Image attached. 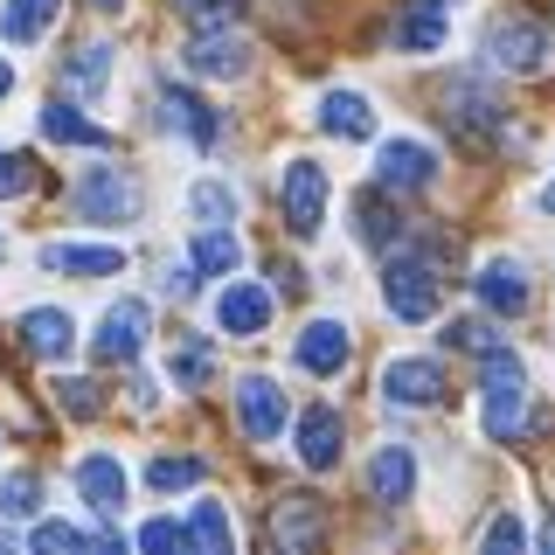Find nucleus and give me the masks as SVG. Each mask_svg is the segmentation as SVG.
<instances>
[{
    "mask_svg": "<svg viewBox=\"0 0 555 555\" xmlns=\"http://www.w3.org/2000/svg\"><path fill=\"white\" fill-rule=\"evenodd\" d=\"M479 424L493 444H514L520 424H528V361L507 354V347H486L479 361Z\"/></svg>",
    "mask_w": 555,
    "mask_h": 555,
    "instance_id": "obj_1",
    "label": "nucleus"
},
{
    "mask_svg": "<svg viewBox=\"0 0 555 555\" xmlns=\"http://www.w3.org/2000/svg\"><path fill=\"white\" fill-rule=\"evenodd\" d=\"M382 299L403 326H424L438 320L444 306V278L430 271V257H410V250H389V264H382Z\"/></svg>",
    "mask_w": 555,
    "mask_h": 555,
    "instance_id": "obj_2",
    "label": "nucleus"
},
{
    "mask_svg": "<svg viewBox=\"0 0 555 555\" xmlns=\"http://www.w3.org/2000/svg\"><path fill=\"white\" fill-rule=\"evenodd\" d=\"M278 202H285V230L312 243L326 230V202H334V181H326V167L320 160H285V181H278Z\"/></svg>",
    "mask_w": 555,
    "mask_h": 555,
    "instance_id": "obj_3",
    "label": "nucleus"
},
{
    "mask_svg": "<svg viewBox=\"0 0 555 555\" xmlns=\"http://www.w3.org/2000/svg\"><path fill=\"white\" fill-rule=\"evenodd\" d=\"M69 202H77L83 222H132L146 195H139V181H132L126 167H91V173L77 181V195H69Z\"/></svg>",
    "mask_w": 555,
    "mask_h": 555,
    "instance_id": "obj_4",
    "label": "nucleus"
},
{
    "mask_svg": "<svg viewBox=\"0 0 555 555\" xmlns=\"http://www.w3.org/2000/svg\"><path fill=\"white\" fill-rule=\"evenodd\" d=\"M375 181L389 188V195H424V188L438 181V153H430L424 139H382L375 146Z\"/></svg>",
    "mask_w": 555,
    "mask_h": 555,
    "instance_id": "obj_5",
    "label": "nucleus"
},
{
    "mask_svg": "<svg viewBox=\"0 0 555 555\" xmlns=\"http://www.w3.org/2000/svg\"><path fill=\"white\" fill-rule=\"evenodd\" d=\"M250 56H257V49L243 42V35H230V28H202L195 42L181 49V63L195 69V77H208V83H236V77H250Z\"/></svg>",
    "mask_w": 555,
    "mask_h": 555,
    "instance_id": "obj_6",
    "label": "nucleus"
},
{
    "mask_svg": "<svg viewBox=\"0 0 555 555\" xmlns=\"http://www.w3.org/2000/svg\"><path fill=\"white\" fill-rule=\"evenodd\" d=\"M486 63H493V69H514V77L542 69V63H548V35H542V22H520V14L493 22V28H486Z\"/></svg>",
    "mask_w": 555,
    "mask_h": 555,
    "instance_id": "obj_7",
    "label": "nucleus"
},
{
    "mask_svg": "<svg viewBox=\"0 0 555 555\" xmlns=\"http://www.w3.org/2000/svg\"><path fill=\"white\" fill-rule=\"evenodd\" d=\"M473 299H479L486 312H500V320H520V312L534 306L528 264H520V257H486L479 278H473Z\"/></svg>",
    "mask_w": 555,
    "mask_h": 555,
    "instance_id": "obj_8",
    "label": "nucleus"
},
{
    "mask_svg": "<svg viewBox=\"0 0 555 555\" xmlns=\"http://www.w3.org/2000/svg\"><path fill=\"white\" fill-rule=\"evenodd\" d=\"M236 424L250 444H271L278 430H285V389H278L271 375H243L236 382Z\"/></svg>",
    "mask_w": 555,
    "mask_h": 555,
    "instance_id": "obj_9",
    "label": "nucleus"
},
{
    "mask_svg": "<svg viewBox=\"0 0 555 555\" xmlns=\"http://www.w3.org/2000/svg\"><path fill=\"white\" fill-rule=\"evenodd\" d=\"M216 326H222L230 340H257V334L271 326V292L250 285V278L222 285V292H216Z\"/></svg>",
    "mask_w": 555,
    "mask_h": 555,
    "instance_id": "obj_10",
    "label": "nucleus"
},
{
    "mask_svg": "<svg viewBox=\"0 0 555 555\" xmlns=\"http://www.w3.org/2000/svg\"><path fill=\"white\" fill-rule=\"evenodd\" d=\"M139 347H146V306H139V299H118V306L98 320L91 354H98V361H118V369H126V361H139Z\"/></svg>",
    "mask_w": 555,
    "mask_h": 555,
    "instance_id": "obj_11",
    "label": "nucleus"
},
{
    "mask_svg": "<svg viewBox=\"0 0 555 555\" xmlns=\"http://www.w3.org/2000/svg\"><path fill=\"white\" fill-rule=\"evenodd\" d=\"M382 396L403 403V410H430L444 396V369H438V361H424V354H403V361L382 369Z\"/></svg>",
    "mask_w": 555,
    "mask_h": 555,
    "instance_id": "obj_12",
    "label": "nucleus"
},
{
    "mask_svg": "<svg viewBox=\"0 0 555 555\" xmlns=\"http://www.w3.org/2000/svg\"><path fill=\"white\" fill-rule=\"evenodd\" d=\"M340 444H347L340 410L334 403H312L299 416V465H306V473H334V465H340Z\"/></svg>",
    "mask_w": 555,
    "mask_h": 555,
    "instance_id": "obj_13",
    "label": "nucleus"
},
{
    "mask_svg": "<svg viewBox=\"0 0 555 555\" xmlns=\"http://www.w3.org/2000/svg\"><path fill=\"white\" fill-rule=\"evenodd\" d=\"M347 354H354V340H347L340 320H306V334L292 340V361H299L306 375H340Z\"/></svg>",
    "mask_w": 555,
    "mask_h": 555,
    "instance_id": "obj_14",
    "label": "nucleus"
},
{
    "mask_svg": "<svg viewBox=\"0 0 555 555\" xmlns=\"http://www.w3.org/2000/svg\"><path fill=\"white\" fill-rule=\"evenodd\" d=\"M42 271H63V278H118V271H126V250H118V243H42Z\"/></svg>",
    "mask_w": 555,
    "mask_h": 555,
    "instance_id": "obj_15",
    "label": "nucleus"
},
{
    "mask_svg": "<svg viewBox=\"0 0 555 555\" xmlns=\"http://www.w3.org/2000/svg\"><path fill=\"white\" fill-rule=\"evenodd\" d=\"M369 500H382V507L416 500V451L410 444H382L369 459Z\"/></svg>",
    "mask_w": 555,
    "mask_h": 555,
    "instance_id": "obj_16",
    "label": "nucleus"
},
{
    "mask_svg": "<svg viewBox=\"0 0 555 555\" xmlns=\"http://www.w3.org/2000/svg\"><path fill=\"white\" fill-rule=\"evenodd\" d=\"M77 493H83V507L112 520L118 507H126V465L112 459V451H91V459H77Z\"/></svg>",
    "mask_w": 555,
    "mask_h": 555,
    "instance_id": "obj_17",
    "label": "nucleus"
},
{
    "mask_svg": "<svg viewBox=\"0 0 555 555\" xmlns=\"http://www.w3.org/2000/svg\"><path fill=\"white\" fill-rule=\"evenodd\" d=\"M444 42H451V14H444V0H410L403 22H396V49H403V56H438Z\"/></svg>",
    "mask_w": 555,
    "mask_h": 555,
    "instance_id": "obj_18",
    "label": "nucleus"
},
{
    "mask_svg": "<svg viewBox=\"0 0 555 555\" xmlns=\"http://www.w3.org/2000/svg\"><path fill=\"white\" fill-rule=\"evenodd\" d=\"M22 347L35 361H69V347H77V320L56 312V306H35V312H22Z\"/></svg>",
    "mask_w": 555,
    "mask_h": 555,
    "instance_id": "obj_19",
    "label": "nucleus"
},
{
    "mask_svg": "<svg viewBox=\"0 0 555 555\" xmlns=\"http://www.w3.org/2000/svg\"><path fill=\"white\" fill-rule=\"evenodd\" d=\"M160 126H167V132H181V139H195L202 153L222 139V118L208 112L202 98H188V91H160Z\"/></svg>",
    "mask_w": 555,
    "mask_h": 555,
    "instance_id": "obj_20",
    "label": "nucleus"
},
{
    "mask_svg": "<svg viewBox=\"0 0 555 555\" xmlns=\"http://www.w3.org/2000/svg\"><path fill=\"white\" fill-rule=\"evenodd\" d=\"M320 132L334 139H375V104L361 91H326L320 98Z\"/></svg>",
    "mask_w": 555,
    "mask_h": 555,
    "instance_id": "obj_21",
    "label": "nucleus"
},
{
    "mask_svg": "<svg viewBox=\"0 0 555 555\" xmlns=\"http://www.w3.org/2000/svg\"><path fill=\"white\" fill-rule=\"evenodd\" d=\"M188 264H195L202 278H230L243 264V243L230 236V222H202L195 243H188Z\"/></svg>",
    "mask_w": 555,
    "mask_h": 555,
    "instance_id": "obj_22",
    "label": "nucleus"
},
{
    "mask_svg": "<svg viewBox=\"0 0 555 555\" xmlns=\"http://www.w3.org/2000/svg\"><path fill=\"white\" fill-rule=\"evenodd\" d=\"M42 139H56V146H83V153H104L112 146V132L104 126H91V118L77 112V104H42Z\"/></svg>",
    "mask_w": 555,
    "mask_h": 555,
    "instance_id": "obj_23",
    "label": "nucleus"
},
{
    "mask_svg": "<svg viewBox=\"0 0 555 555\" xmlns=\"http://www.w3.org/2000/svg\"><path fill=\"white\" fill-rule=\"evenodd\" d=\"M56 14H63V0H8L0 8V35L8 42H42L56 28Z\"/></svg>",
    "mask_w": 555,
    "mask_h": 555,
    "instance_id": "obj_24",
    "label": "nucleus"
},
{
    "mask_svg": "<svg viewBox=\"0 0 555 555\" xmlns=\"http://www.w3.org/2000/svg\"><path fill=\"white\" fill-rule=\"evenodd\" d=\"M188 548H208V555L236 548V528H230V507H222V500H195V514H188Z\"/></svg>",
    "mask_w": 555,
    "mask_h": 555,
    "instance_id": "obj_25",
    "label": "nucleus"
},
{
    "mask_svg": "<svg viewBox=\"0 0 555 555\" xmlns=\"http://www.w3.org/2000/svg\"><path fill=\"white\" fill-rule=\"evenodd\" d=\"M63 83H69L77 98H98L104 83H112V49H104V42H83L77 56L63 63Z\"/></svg>",
    "mask_w": 555,
    "mask_h": 555,
    "instance_id": "obj_26",
    "label": "nucleus"
},
{
    "mask_svg": "<svg viewBox=\"0 0 555 555\" xmlns=\"http://www.w3.org/2000/svg\"><path fill=\"white\" fill-rule=\"evenodd\" d=\"M354 236L369 243V250H396V243H403V216H396L389 202H375V195H369V202L354 208Z\"/></svg>",
    "mask_w": 555,
    "mask_h": 555,
    "instance_id": "obj_27",
    "label": "nucleus"
},
{
    "mask_svg": "<svg viewBox=\"0 0 555 555\" xmlns=\"http://www.w3.org/2000/svg\"><path fill=\"white\" fill-rule=\"evenodd\" d=\"M271 528H278V542H285V548H312V542H320V500H299V493H292L285 507H278Z\"/></svg>",
    "mask_w": 555,
    "mask_h": 555,
    "instance_id": "obj_28",
    "label": "nucleus"
},
{
    "mask_svg": "<svg viewBox=\"0 0 555 555\" xmlns=\"http://www.w3.org/2000/svg\"><path fill=\"white\" fill-rule=\"evenodd\" d=\"M451 104H459L451 118H459L465 132H493L500 126V98H486L479 83H451Z\"/></svg>",
    "mask_w": 555,
    "mask_h": 555,
    "instance_id": "obj_29",
    "label": "nucleus"
},
{
    "mask_svg": "<svg viewBox=\"0 0 555 555\" xmlns=\"http://www.w3.org/2000/svg\"><path fill=\"white\" fill-rule=\"evenodd\" d=\"M188 216H195V222H230V216H236V188H230V181H208V173H202V181L188 188Z\"/></svg>",
    "mask_w": 555,
    "mask_h": 555,
    "instance_id": "obj_30",
    "label": "nucleus"
},
{
    "mask_svg": "<svg viewBox=\"0 0 555 555\" xmlns=\"http://www.w3.org/2000/svg\"><path fill=\"white\" fill-rule=\"evenodd\" d=\"M28 548H42V555H56V548H112V534H83V528H69V520H35Z\"/></svg>",
    "mask_w": 555,
    "mask_h": 555,
    "instance_id": "obj_31",
    "label": "nucleus"
},
{
    "mask_svg": "<svg viewBox=\"0 0 555 555\" xmlns=\"http://www.w3.org/2000/svg\"><path fill=\"white\" fill-rule=\"evenodd\" d=\"M146 486H153V493H188V486H202V459H188V451L153 459L146 465Z\"/></svg>",
    "mask_w": 555,
    "mask_h": 555,
    "instance_id": "obj_32",
    "label": "nucleus"
},
{
    "mask_svg": "<svg viewBox=\"0 0 555 555\" xmlns=\"http://www.w3.org/2000/svg\"><path fill=\"white\" fill-rule=\"evenodd\" d=\"M167 375L181 382V389H202V382L216 375V354H208L202 340H181V347H173V361H167Z\"/></svg>",
    "mask_w": 555,
    "mask_h": 555,
    "instance_id": "obj_33",
    "label": "nucleus"
},
{
    "mask_svg": "<svg viewBox=\"0 0 555 555\" xmlns=\"http://www.w3.org/2000/svg\"><path fill=\"white\" fill-rule=\"evenodd\" d=\"M35 507H42V479H35V473H8V479H0V514H8V520H28Z\"/></svg>",
    "mask_w": 555,
    "mask_h": 555,
    "instance_id": "obj_34",
    "label": "nucleus"
},
{
    "mask_svg": "<svg viewBox=\"0 0 555 555\" xmlns=\"http://www.w3.org/2000/svg\"><path fill=\"white\" fill-rule=\"evenodd\" d=\"M173 8H181V22H195V28H230L243 14V0H173Z\"/></svg>",
    "mask_w": 555,
    "mask_h": 555,
    "instance_id": "obj_35",
    "label": "nucleus"
},
{
    "mask_svg": "<svg viewBox=\"0 0 555 555\" xmlns=\"http://www.w3.org/2000/svg\"><path fill=\"white\" fill-rule=\"evenodd\" d=\"M444 347L486 354V347H500V334H493V320H451V326H444Z\"/></svg>",
    "mask_w": 555,
    "mask_h": 555,
    "instance_id": "obj_36",
    "label": "nucleus"
},
{
    "mask_svg": "<svg viewBox=\"0 0 555 555\" xmlns=\"http://www.w3.org/2000/svg\"><path fill=\"white\" fill-rule=\"evenodd\" d=\"M139 548L160 555V548H188V520H146L139 528Z\"/></svg>",
    "mask_w": 555,
    "mask_h": 555,
    "instance_id": "obj_37",
    "label": "nucleus"
},
{
    "mask_svg": "<svg viewBox=\"0 0 555 555\" xmlns=\"http://www.w3.org/2000/svg\"><path fill=\"white\" fill-rule=\"evenodd\" d=\"M56 403H63L69 416H98V382H77V375H63V382H56Z\"/></svg>",
    "mask_w": 555,
    "mask_h": 555,
    "instance_id": "obj_38",
    "label": "nucleus"
},
{
    "mask_svg": "<svg viewBox=\"0 0 555 555\" xmlns=\"http://www.w3.org/2000/svg\"><path fill=\"white\" fill-rule=\"evenodd\" d=\"M479 542H486V548H528V528H520L514 514H500V520H486Z\"/></svg>",
    "mask_w": 555,
    "mask_h": 555,
    "instance_id": "obj_39",
    "label": "nucleus"
},
{
    "mask_svg": "<svg viewBox=\"0 0 555 555\" xmlns=\"http://www.w3.org/2000/svg\"><path fill=\"white\" fill-rule=\"evenodd\" d=\"M14 195H28V160L22 153H0V202H14Z\"/></svg>",
    "mask_w": 555,
    "mask_h": 555,
    "instance_id": "obj_40",
    "label": "nucleus"
},
{
    "mask_svg": "<svg viewBox=\"0 0 555 555\" xmlns=\"http://www.w3.org/2000/svg\"><path fill=\"white\" fill-rule=\"evenodd\" d=\"M8 91H14V63L0 56V98H8Z\"/></svg>",
    "mask_w": 555,
    "mask_h": 555,
    "instance_id": "obj_41",
    "label": "nucleus"
},
{
    "mask_svg": "<svg viewBox=\"0 0 555 555\" xmlns=\"http://www.w3.org/2000/svg\"><path fill=\"white\" fill-rule=\"evenodd\" d=\"M542 216H555V181H548V188H542Z\"/></svg>",
    "mask_w": 555,
    "mask_h": 555,
    "instance_id": "obj_42",
    "label": "nucleus"
},
{
    "mask_svg": "<svg viewBox=\"0 0 555 555\" xmlns=\"http://www.w3.org/2000/svg\"><path fill=\"white\" fill-rule=\"evenodd\" d=\"M91 8H98V14H118V8H126V0H91Z\"/></svg>",
    "mask_w": 555,
    "mask_h": 555,
    "instance_id": "obj_43",
    "label": "nucleus"
},
{
    "mask_svg": "<svg viewBox=\"0 0 555 555\" xmlns=\"http://www.w3.org/2000/svg\"><path fill=\"white\" fill-rule=\"evenodd\" d=\"M542 542H555V520H548V528H542Z\"/></svg>",
    "mask_w": 555,
    "mask_h": 555,
    "instance_id": "obj_44",
    "label": "nucleus"
}]
</instances>
